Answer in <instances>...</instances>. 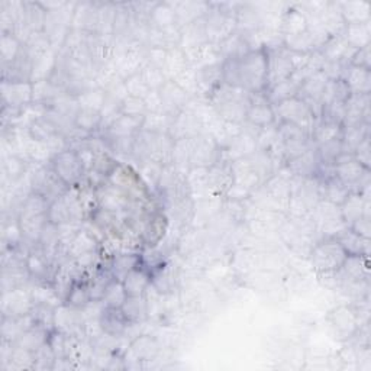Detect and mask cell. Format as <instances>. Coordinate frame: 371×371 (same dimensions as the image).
I'll list each match as a JSON object with an SVG mask.
<instances>
[{
    "mask_svg": "<svg viewBox=\"0 0 371 371\" xmlns=\"http://www.w3.org/2000/svg\"><path fill=\"white\" fill-rule=\"evenodd\" d=\"M269 50L253 48L238 58L224 60L221 64L222 83L238 87L251 95H264L267 90Z\"/></svg>",
    "mask_w": 371,
    "mask_h": 371,
    "instance_id": "1",
    "label": "cell"
},
{
    "mask_svg": "<svg viewBox=\"0 0 371 371\" xmlns=\"http://www.w3.org/2000/svg\"><path fill=\"white\" fill-rule=\"evenodd\" d=\"M251 100V93L221 83L212 91V102L218 114L230 123L245 120Z\"/></svg>",
    "mask_w": 371,
    "mask_h": 371,
    "instance_id": "2",
    "label": "cell"
},
{
    "mask_svg": "<svg viewBox=\"0 0 371 371\" xmlns=\"http://www.w3.org/2000/svg\"><path fill=\"white\" fill-rule=\"evenodd\" d=\"M348 254L334 237H325L311 251L312 267L320 274H334L344 266Z\"/></svg>",
    "mask_w": 371,
    "mask_h": 371,
    "instance_id": "3",
    "label": "cell"
},
{
    "mask_svg": "<svg viewBox=\"0 0 371 371\" xmlns=\"http://www.w3.org/2000/svg\"><path fill=\"white\" fill-rule=\"evenodd\" d=\"M51 168L69 189L80 188L83 179L86 177L83 163L79 154L73 148H66L63 151L55 152L51 159Z\"/></svg>",
    "mask_w": 371,
    "mask_h": 371,
    "instance_id": "4",
    "label": "cell"
},
{
    "mask_svg": "<svg viewBox=\"0 0 371 371\" xmlns=\"http://www.w3.org/2000/svg\"><path fill=\"white\" fill-rule=\"evenodd\" d=\"M273 109L275 120L293 123V125H298L302 129H305L309 135H312L318 118L314 115L311 107H309L306 102L302 100L299 96L277 103L273 106Z\"/></svg>",
    "mask_w": 371,
    "mask_h": 371,
    "instance_id": "5",
    "label": "cell"
},
{
    "mask_svg": "<svg viewBox=\"0 0 371 371\" xmlns=\"http://www.w3.org/2000/svg\"><path fill=\"white\" fill-rule=\"evenodd\" d=\"M206 38L210 44L219 45L228 37L237 33V12L229 13L225 10H212L206 13L205 18Z\"/></svg>",
    "mask_w": 371,
    "mask_h": 371,
    "instance_id": "6",
    "label": "cell"
},
{
    "mask_svg": "<svg viewBox=\"0 0 371 371\" xmlns=\"http://www.w3.org/2000/svg\"><path fill=\"white\" fill-rule=\"evenodd\" d=\"M2 96L5 107L21 111L34 103V84L29 80H3Z\"/></svg>",
    "mask_w": 371,
    "mask_h": 371,
    "instance_id": "7",
    "label": "cell"
},
{
    "mask_svg": "<svg viewBox=\"0 0 371 371\" xmlns=\"http://www.w3.org/2000/svg\"><path fill=\"white\" fill-rule=\"evenodd\" d=\"M245 120L258 129H262L275 123L274 109L264 95H251Z\"/></svg>",
    "mask_w": 371,
    "mask_h": 371,
    "instance_id": "8",
    "label": "cell"
},
{
    "mask_svg": "<svg viewBox=\"0 0 371 371\" xmlns=\"http://www.w3.org/2000/svg\"><path fill=\"white\" fill-rule=\"evenodd\" d=\"M129 325L131 322L127 318L125 312L122 311V307L103 306L99 315V327L105 335L115 338L120 336L127 332Z\"/></svg>",
    "mask_w": 371,
    "mask_h": 371,
    "instance_id": "9",
    "label": "cell"
},
{
    "mask_svg": "<svg viewBox=\"0 0 371 371\" xmlns=\"http://www.w3.org/2000/svg\"><path fill=\"white\" fill-rule=\"evenodd\" d=\"M160 93L163 99L164 112L174 115V116L180 114L181 111H184L186 105H188L190 100V96L174 80H168L160 89Z\"/></svg>",
    "mask_w": 371,
    "mask_h": 371,
    "instance_id": "10",
    "label": "cell"
},
{
    "mask_svg": "<svg viewBox=\"0 0 371 371\" xmlns=\"http://www.w3.org/2000/svg\"><path fill=\"white\" fill-rule=\"evenodd\" d=\"M152 283V274L144 262H141L136 269H134L125 278H123L122 286L125 289L128 298L145 296L147 289Z\"/></svg>",
    "mask_w": 371,
    "mask_h": 371,
    "instance_id": "11",
    "label": "cell"
},
{
    "mask_svg": "<svg viewBox=\"0 0 371 371\" xmlns=\"http://www.w3.org/2000/svg\"><path fill=\"white\" fill-rule=\"evenodd\" d=\"M25 267L29 277L37 278V280L42 282L44 284H46V280L50 278V284L53 283L54 280V274H51L53 262L51 260H48V255H46L42 250L28 253V257L25 258Z\"/></svg>",
    "mask_w": 371,
    "mask_h": 371,
    "instance_id": "12",
    "label": "cell"
},
{
    "mask_svg": "<svg viewBox=\"0 0 371 371\" xmlns=\"http://www.w3.org/2000/svg\"><path fill=\"white\" fill-rule=\"evenodd\" d=\"M343 80L345 82L351 95H370L371 91L370 70L348 64L344 70Z\"/></svg>",
    "mask_w": 371,
    "mask_h": 371,
    "instance_id": "13",
    "label": "cell"
},
{
    "mask_svg": "<svg viewBox=\"0 0 371 371\" xmlns=\"http://www.w3.org/2000/svg\"><path fill=\"white\" fill-rule=\"evenodd\" d=\"M167 229V219L165 216L160 212L147 215V221L144 222L139 235H141V241L147 246H154L163 238L164 232Z\"/></svg>",
    "mask_w": 371,
    "mask_h": 371,
    "instance_id": "14",
    "label": "cell"
},
{
    "mask_svg": "<svg viewBox=\"0 0 371 371\" xmlns=\"http://www.w3.org/2000/svg\"><path fill=\"white\" fill-rule=\"evenodd\" d=\"M334 238L344 246V250L348 255H368L370 239H365L359 234H355L351 228L345 226L344 229L339 230L338 234H335Z\"/></svg>",
    "mask_w": 371,
    "mask_h": 371,
    "instance_id": "15",
    "label": "cell"
},
{
    "mask_svg": "<svg viewBox=\"0 0 371 371\" xmlns=\"http://www.w3.org/2000/svg\"><path fill=\"white\" fill-rule=\"evenodd\" d=\"M144 118H132L127 115H119L112 125L105 131L106 138H129L135 136L143 129Z\"/></svg>",
    "mask_w": 371,
    "mask_h": 371,
    "instance_id": "16",
    "label": "cell"
},
{
    "mask_svg": "<svg viewBox=\"0 0 371 371\" xmlns=\"http://www.w3.org/2000/svg\"><path fill=\"white\" fill-rule=\"evenodd\" d=\"M319 183H320V199L338 208L341 206L347 200V197L351 194L347 186L343 181H339L335 176L327 181H319Z\"/></svg>",
    "mask_w": 371,
    "mask_h": 371,
    "instance_id": "17",
    "label": "cell"
},
{
    "mask_svg": "<svg viewBox=\"0 0 371 371\" xmlns=\"http://www.w3.org/2000/svg\"><path fill=\"white\" fill-rule=\"evenodd\" d=\"M343 38L354 50H361L371 44V29L370 22L363 24H348L343 33Z\"/></svg>",
    "mask_w": 371,
    "mask_h": 371,
    "instance_id": "18",
    "label": "cell"
},
{
    "mask_svg": "<svg viewBox=\"0 0 371 371\" xmlns=\"http://www.w3.org/2000/svg\"><path fill=\"white\" fill-rule=\"evenodd\" d=\"M189 67H190L189 58H188V55H186V53L180 48V46H173V48H168L165 64L163 67L168 80H176L177 77L188 70Z\"/></svg>",
    "mask_w": 371,
    "mask_h": 371,
    "instance_id": "19",
    "label": "cell"
},
{
    "mask_svg": "<svg viewBox=\"0 0 371 371\" xmlns=\"http://www.w3.org/2000/svg\"><path fill=\"white\" fill-rule=\"evenodd\" d=\"M143 262L141 255L138 254H122L118 255L112 260L111 266L107 267V270L111 271L114 280L118 282H123V278H125L134 269H136L139 264Z\"/></svg>",
    "mask_w": 371,
    "mask_h": 371,
    "instance_id": "20",
    "label": "cell"
},
{
    "mask_svg": "<svg viewBox=\"0 0 371 371\" xmlns=\"http://www.w3.org/2000/svg\"><path fill=\"white\" fill-rule=\"evenodd\" d=\"M177 13L173 6L167 3H159L150 10V22L157 30H167L176 26Z\"/></svg>",
    "mask_w": 371,
    "mask_h": 371,
    "instance_id": "21",
    "label": "cell"
},
{
    "mask_svg": "<svg viewBox=\"0 0 371 371\" xmlns=\"http://www.w3.org/2000/svg\"><path fill=\"white\" fill-rule=\"evenodd\" d=\"M331 322L338 332L352 335L359 329V315L345 306L335 309L331 315Z\"/></svg>",
    "mask_w": 371,
    "mask_h": 371,
    "instance_id": "22",
    "label": "cell"
},
{
    "mask_svg": "<svg viewBox=\"0 0 371 371\" xmlns=\"http://www.w3.org/2000/svg\"><path fill=\"white\" fill-rule=\"evenodd\" d=\"M307 17L296 9H291L284 13V17L282 19V34L283 38L295 37L299 34H303L307 30Z\"/></svg>",
    "mask_w": 371,
    "mask_h": 371,
    "instance_id": "23",
    "label": "cell"
},
{
    "mask_svg": "<svg viewBox=\"0 0 371 371\" xmlns=\"http://www.w3.org/2000/svg\"><path fill=\"white\" fill-rule=\"evenodd\" d=\"M299 89L300 86L295 82L291 80L290 77L280 83L274 84L273 87H270L267 91H266V98L269 100V103L271 106L280 103V102H284L287 99H291V98H296L298 93H299Z\"/></svg>",
    "mask_w": 371,
    "mask_h": 371,
    "instance_id": "24",
    "label": "cell"
},
{
    "mask_svg": "<svg viewBox=\"0 0 371 371\" xmlns=\"http://www.w3.org/2000/svg\"><path fill=\"white\" fill-rule=\"evenodd\" d=\"M341 17L348 24H363L370 22V5L364 2H348L338 5Z\"/></svg>",
    "mask_w": 371,
    "mask_h": 371,
    "instance_id": "25",
    "label": "cell"
},
{
    "mask_svg": "<svg viewBox=\"0 0 371 371\" xmlns=\"http://www.w3.org/2000/svg\"><path fill=\"white\" fill-rule=\"evenodd\" d=\"M174 115L167 112H148L143 119V131L152 134H168L172 129Z\"/></svg>",
    "mask_w": 371,
    "mask_h": 371,
    "instance_id": "26",
    "label": "cell"
},
{
    "mask_svg": "<svg viewBox=\"0 0 371 371\" xmlns=\"http://www.w3.org/2000/svg\"><path fill=\"white\" fill-rule=\"evenodd\" d=\"M96 246H98L96 239L90 234V232L79 230L70 241L69 255H71L75 260V258H79L87 253L96 251Z\"/></svg>",
    "mask_w": 371,
    "mask_h": 371,
    "instance_id": "27",
    "label": "cell"
},
{
    "mask_svg": "<svg viewBox=\"0 0 371 371\" xmlns=\"http://www.w3.org/2000/svg\"><path fill=\"white\" fill-rule=\"evenodd\" d=\"M131 350L136 357V360L150 361L152 359H156V355L160 351V347H159V343L154 338H151L148 335H141V336H138L136 339H134L132 344H131Z\"/></svg>",
    "mask_w": 371,
    "mask_h": 371,
    "instance_id": "28",
    "label": "cell"
},
{
    "mask_svg": "<svg viewBox=\"0 0 371 371\" xmlns=\"http://www.w3.org/2000/svg\"><path fill=\"white\" fill-rule=\"evenodd\" d=\"M75 99H77V103H79V107H82V109H93V111L102 112L106 99H107V93L106 90L96 86V87H91V89L82 91L80 95L75 96Z\"/></svg>",
    "mask_w": 371,
    "mask_h": 371,
    "instance_id": "29",
    "label": "cell"
},
{
    "mask_svg": "<svg viewBox=\"0 0 371 371\" xmlns=\"http://www.w3.org/2000/svg\"><path fill=\"white\" fill-rule=\"evenodd\" d=\"M73 125L83 132L93 134L102 128V114L93 109H80L73 118Z\"/></svg>",
    "mask_w": 371,
    "mask_h": 371,
    "instance_id": "30",
    "label": "cell"
},
{
    "mask_svg": "<svg viewBox=\"0 0 371 371\" xmlns=\"http://www.w3.org/2000/svg\"><path fill=\"white\" fill-rule=\"evenodd\" d=\"M114 282V277L109 270L99 269L95 274H93L91 280H89V290L91 302H102L105 291L111 283Z\"/></svg>",
    "mask_w": 371,
    "mask_h": 371,
    "instance_id": "31",
    "label": "cell"
},
{
    "mask_svg": "<svg viewBox=\"0 0 371 371\" xmlns=\"http://www.w3.org/2000/svg\"><path fill=\"white\" fill-rule=\"evenodd\" d=\"M90 302H91V298H90V290H89V282H83L79 278V280L71 286L69 295L66 296L64 303L73 309H80V307H86Z\"/></svg>",
    "mask_w": 371,
    "mask_h": 371,
    "instance_id": "32",
    "label": "cell"
},
{
    "mask_svg": "<svg viewBox=\"0 0 371 371\" xmlns=\"http://www.w3.org/2000/svg\"><path fill=\"white\" fill-rule=\"evenodd\" d=\"M122 311L125 312L131 323H139L145 320L148 316V305L144 296L128 298L122 306Z\"/></svg>",
    "mask_w": 371,
    "mask_h": 371,
    "instance_id": "33",
    "label": "cell"
},
{
    "mask_svg": "<svg viewBox=\"0 0 371 371\" xmlns=\"http://www.w3.org/2000/svg\"><path fill=\"white\" fill-rule=\"evenodd\" d=\"M22 53V42L17 34L3 33L2 35V58L5 64H13Z\"/></svg>",
    "mask_w": 371,
    "mask_h": 371,
    "instance_id": "34",
    "label": "cell"
},
{
    "mask_svg": "<svg viewBox=\"0 0 371 371\" xmlns=\"http://www.w3.org/2000/svg\"><path fill=\"white\" fill-rule=\"evenodd\" d=\"M139 75L143 77L144 83L148 86L150 90H160L168 82L164 70L150 63L143 67V70L139 71Z\"/></svg>",
    "mask_w": 371,
    "mask_h": 371,
    "instance_id": "35",
    "label": "cell"
},
{
    "mask_svg": "<svg viewBox=\"0 0 371 371\" xmlns=\"http://www.w3.org/2000/svg\"><path fill=\"white\" fill-rule=\"evenodd\" d=\"M316 151H318V157H319L320 164H325V165H334L338 157L341 156V154H344L341 139H335V141H329L322 145H318Z\"/></svg>",
    "mask_w": 371,
    "mask_h": 371,
    "instance_id": "36",
    "label": "cell"
},
{
    "mask_svg": "<svg viewBox=\"0 0 371 371\" xmlns=\"http://www.w3.org/2000/svg\"><path fill=\"white\" fill-rule=\"evenodd\" d=\"M119 112L120 115H127L132 118H144L148 114L144 99L129 96V95L120 102Z\"/></svg>",
    "mask_w": 371,
    "mask_h": 371,
    "instance_id": "37",
    "label": "cell"
},
{
    "mask_svg": "<svg viewBox=\"0 0 371 371\" xmlns=\"http://www.w3.org/2000/svg\"><path fill=\"white\" fill-rule=\"evenodd\" d=\"M127 299H128V295L125 293V289H123L122 283L118 280H114L109 286H107L102 302L105 306L122 307Z\"/></svg>",
    "mask_w": 371,
    "mask_h": 371,
    "instance_id": "38",
    "label": "cell"
},
{
    "mask_svg": "<svg viewBox=\"0 0 371 371\" xmlns=\"http://www.w3.org/2000/svg\"><path fill=\"white\" fill-rule=\"evenodd\" d=\"M123 82H125V86H127V90H128V95L129 96H135V98L144 99L148 95V93H150L148 86L144 83L143 77L139 75V73L135 74V75L128 77V79L123 80Z\"/></svg>",
    "mask_w": 371,
    "mask_h": 371,
    "instance_id": "39",
    "label": "cell"
},
{
    "mask_svg": "<svg viewBox=\"0 0 371 371\" xmlns=\"http://www.w3.org/2000/svg\"><path fill=\"white\" fill-rule=\"evenodd\" d=\"M5 172H6V174L12 180L19 179L24 174V172H25V163H24V160L19 159V157H17V156H10L5 161Z\"/></svg>",
    "mask_w": 371,
    "mask_h": 371,
    "instance_id": "40",
    "label": "cell"
},
{
    "mask_svg": "<svg viewBox=\"0 0 371 371\" xmlns=\"http://www.w3.org/2000/svg\"><path fill=\"white\" fill-rule=\"evenodd\" d=\"M354 159L357 160L361 165H364L365 168H370L371 164V151H370V136H367L363 143H360V145L355 148Z\"/></svg>",
    "mask_w": 371,
    "mask_h": 371,
    "instance_id": "41",
    "label": "cell"
},
{
    "mask_svg": "<svg viewBox=\"0 0 371 371\" xmlns=\"http://www.w3.org/2000/svg\"><path fill=\"white\" fill-rule=\"evenodd\" d=\"M370 48H371V44L364 46V48L361 50H357L354 53L350 64L351 66H355V67H363V69H367L370 70L371 69V54H370Z\"/></svg>",
    "mask_w": 371,
    "mask_h": 371,
    "instance_id": "42",
    "label": "cell"
},
{
    "mask_svg": "<svg viewBox=\"0 0 371 371\" xmlns=\"http://www.w3.org/2000/svg\"><path fill=\"white\" fill-rule=\"evenodd\" d=\"M144 102L148 112H164L160 90H150L148 95L144 98Z\"/></svg>",
    "mask_w": 371,
    "mask_h": 371,
    "instance_id": "43",
    "label": "cell"
},
{
    "mask_svg": "<svg viewBox=\"0 0 371 371\" xmlns=\"http://www.w3.org/2000/svg\"><path fill=\"white\" fill-rule=\"evenodd\" d=\"M348 228H351L355 232V234H359L360 237H363L365 239H370V235H371V222H370L368 216H361V218H359L357 221H355Z\"/></svg>",
    "mask_w": 371,
    "mask_h": 371,
    "instance_id": "44",
    "label": "cell"
}]
</instances>
